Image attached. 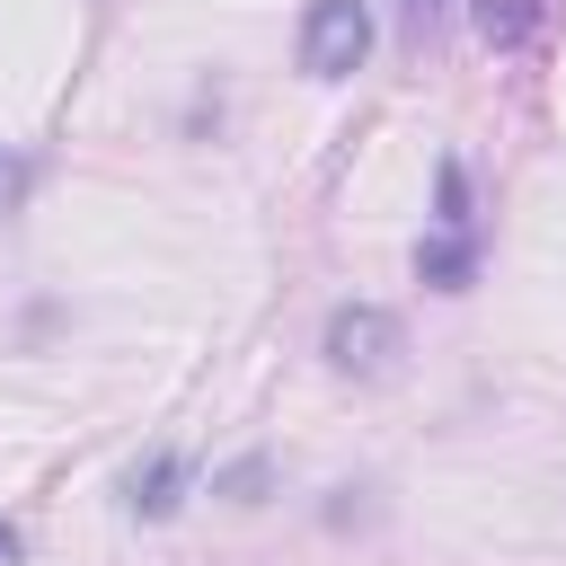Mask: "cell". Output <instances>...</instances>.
I'll use <instances>...</instances> for the list:
<instances>
[{
	"mask_svg": "<svg viewBox=\"0 0 566 566\" xmlns=\"http://www.w3.org/2000/svg\"><path fill=\"white\" fill-rule=\"evenodd\" d=\"M363 53H371V9L363 0H310V18H301V71L310 80H345V71H363Z\"/></svg>",
	"mask_w": 566,
	"mask_h": 566,
	"instance_id": "cell-1",
	"label": "cell"
},
{
	"mask_svg": "<svg viewBox=\"0 0 566 566\" xmlns=\"http://www.w3.org/2000/svg\"><path fill=\"white\" fill-rule=\"evenodd\" d=\"M398 345H407V327H398L380 301H345V310L327 318V363L354 371V380H380V371L398 363Z\"/></svg>",
	"mask_w": 566,
	"mask_h": 566,
	"instance_id": "cell-2",
	"label": "cell"
},
{
	"mask_svg": "<svg viewBox=\"0 0 566 566\" xmlns=\"http://www.w3.org/2000/svg\"><path fill=\"white\" fill-rule=\"evenodd\" d=\"M416 274H424L433 292H460V283L478 274V239H469V230H433V239H416Z\"/></svg>",
	"mask_w": 566,
	"mask_h": 566,
	"instance_id": "cell-3",
	"label": "cell"
},
{
	"mask_svg": "<svg viewBox=\"0 0 566 566\" xmlns=\"http://www.w3.org/2000/svg\"><path fill=\"white\" fill-rule=\"evenodd\" d=\"M469 18H478V35H486L495 53H513V44H531V35H539V18H548V0H478Z\"/></svg>",
	"mask_w": 566,
	"mask_h": 566,
	"instance_id": "cell-4",
	"label": "cell"
},
{
	"mask_svg": "<svg viewBox=\"0 0 566 566\" xmlns=\"http://www.w3.org/2000/svg\"><path fill=\"white\" fill-rule=\"evenodd\" d=\"M177 486H186V460H150V469H133V513H177Z\"/></svg>",
	"mask_w": 566,
	"mask_h": 566,
	"instance_id": "cell-5",
	"label": "cell"
},
{
	"mask_svg": "<svg viewBox=\"0 0 566 566\" xmlns=\"http://www.w3.org/2000/svg\"><path fill=\"white\" fill-rule=\"evenodd\" d=\"M442 18H451V0H398V35H407L416 53L442 35Z\"/></svg>",
	"mask_w": 566,
	"mask_h": 566,
	"instance_id": "cell-6",
	"label": "cell"
},
{
	"mask_svg": "<svg viewBox=\"0 0 566 566\" xmlns=\"http://www.w3.org/2000/svg\"><path fill=\"white\" fill-rule=\"evenodd\" d=\"M442 230H469V177H460V159H442Z\"/></svg>",
	"mask_w": 566,
	"mask_h": 566,
	"instance_id": "cell-7",
	"label": "cell"
},
{
	"mask_svg": "<svg viewBox=\"0 0 566 566\" xmlns=\"http://www.w3.org/2000/svg\"><path fill=\"white\" fill-rule=\"evenodd\" d=\"M9 557H18V539H9V522H0V566H9Z\"/></svg>",
	"mask_w": 566,
	"mask_h": 566,
	"instance_id": "cell-8",
	"label": "cell"
}]
</instances>
